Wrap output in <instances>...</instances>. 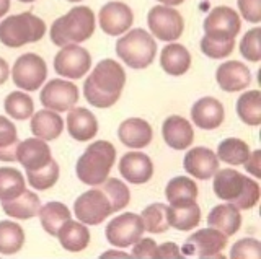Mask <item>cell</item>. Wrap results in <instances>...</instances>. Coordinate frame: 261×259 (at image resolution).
Segmentation results:
<instances>
[{
	"label": "cell",
	"mask_w": 261,
	"mask_h": 259,
	"mask_svg": "<svg viewBox=\"0 0 261 259\" xmlns=\"http://www.w3.org/2000/svg\"><path fill=\"white\" fill-rule=\"evenodd\" d=\"M126 83V72L119 62L103 59L96 64L84 83V95L95 108H110L119 100Z\"/></svg>",
	"instance_id": "6da1fadb"
},
{
	"label": "cell",
	"mask_w": 261,
	"mask_h": 259,
	"mask_svg": "<svg viewBox=\"0 0 261 259\" xmlns=\"http://www.w3.org/2000/svg\"><path fill=\"white\" fill-rule=\"evenodd\" d=\"M116 161V149L108 140H96L77 160L75 173L80 183L87 186H101L108 180L110 171Z\"/></svg>",
	"instance_id": "7a4b0ae2"
},
{
	"label": "cell",
	"mask_w": 261,
	"mask_h": 259,
	"mask_svg": "<svg viewBox=\"0 0 261 259\" xmlns=\"http://www.w3.org/2000/svg\"><path fill=\"white\" fill-rule=\"evenodd\" d=\"M95 26V13L92 9L84 5L73 7L53 23L51 41L59 47L80 44L93 36Z\"/></svg>",
	"instance_id": "3957f363"
},
{
	"label": "cell",
	"mask_w": 261,
	"mask_h": 259,
	"mask_svg": "<svg viewBox=\"0 0 261 259\" xmlns=\"http://www.w3.org/2000/svg\"><path fill=\"white\" fill-rule=\"evenodd\" d=\"M44 33V21L30 12L12 15L0 23V43L7 47H21L24 44L36 43Z\"/></svg>",
	"instance_id": "277c9868"
},
{
	"label": "cell",
	"mask_w": 261,
	"mask_h": 259,
	"mask_svg": "<svg viewBox=\"0 0 261 259\" xmlns=\"http://www.w3.org/2000/svg\"><path fill=\"white\" fill-rule=\"evenodd\" d=\"M116 54L130 69H145L155 59L157 43L145 30L136 28L127 31L121 39H118Z\"/></svg>",
	"instance_id": "5b68a950"
},
{
	"label": "cell",
	"mask_w": 261,
	"mask_h": 259,
	"mask_svg": "<svg viewBox=\"0 0 261 259\" xmlns=\"http://www.w3.org/2000/svg\"><path fill=\"white\" fill-rule=\"evenodd\" d=\"M147 23L152 31V35L165 43H173L183 35L185 20L181 13L175 10L173 7L157 5L150 9L147 15Z\"/></svg>",
	"instance_id": "8992f818"
},
{
	"label": "cell",
	"mask_w": 261,
	"mask_h": 259,
	"mask_svg": "<svg viewBox=\"0 0 261 259\" xmlns=\"http://www.w3.org/2000/svg\"><path fill=\"white\" fill-rule=\"evenodd\" d=\"M228 237L214 228H201L196 233L190 235L183 245L181 254L190 257H224L222 251L227 246Z\"/></svg>",
	"instance_id": "52a82bcc"
},
{
	"label": "cell",
	"mask_w": 261,
	"mask_h": 259,
	"mask_svg": "<svg viewBox=\"0 0 261 259\" xmlns=\"http://www.w3.org/2000/svg\"><path fill=\"white\" fill-rule=\"evenodd\" d=\"M47 77V67L44 59H41L38 54H23L15 61L12 69L13 83L24 92H36L44 83Z\"/></svg>",
	"instance_id": "ba28073f"
},
{
	"label": "cell",
	"mask_w": 261,
	"mask_h": 259,
	"mask_svg": "<svg viewBox=\"0 0 261 259\" xmlns=\"http://www.w3.org/2000/svg\"><path fill=\"white\" fill-rule=\"evenodd\" d=\"M73 214L84 225H100L113 214V209L106 194L93 188L75 199Z\"/></svg>",
	"instance_id": "9c48e42d"
},
{
	"label": "cell",
	"mask_w": 261,
	"mask_h": 259,
	"mask_svg": "<svg viewBox=\"0 0 261 259\" xmlns=\"http://www.w3.org/2000/svg\"><path fill=\"white\" fill-rule=\"evenodd\" d=\"M144 223L141 215L133 212H124L106 225V240L114 248H127L139 241L144 235Z\"/></svg>",
	"instance_id": "30bf717a"
},
{
	"label": "cell",
	"mask_w": 261,
	"mask_h": 259,
	"mask_svg": "<svg viewBox=\"0 0 261 259\" xmlns=\"http://www.w3.org/2000/svg\"><path fill=\"white\" fill-rule=\"evenodd\" d=\"M242 21L239 13L230 7H216L204 20V33L206 38L219 39V41H230L240 33Z\"/></svg>",
	"instance_id": "8fae6325"
},
{
	"label": "cell",
	"mask_w": 261,
	"mask_h": 259,
	"mask_svg": "<svg viewBox=\"0 0 261 259\" xmlns=\"http://www.w3.org/2000/svg\"><path fill=\"white\" fill-rule=\"evenodd\" d=\"M92 67V55L79 44L61 47L54 57V70L57 75L77 80L82 78Z\"/></svg>",
	"instance_id": "7c38bea8"
},
{
	"label": "cell",
	"mask_w": 261,
	"mask_h": 259,
	"mask_svg": "<svg viewBox=\"0 0 261 259\" xmlns=\"http://www.w3.org/2000/svg\"><path fill=\"white\" fill-rule=\"evenodd\" d=\"M41 104L54 112H64L75 108L79 103V88L75 83L62 78H54L47 82L39 95Z\"/></svg>",
	"instance_id": "4fadbf2b"
},
{
	"label": "cell",
	"mask_w": 261,
	"mask_h": 259,
	"mask_svg": "<svg viewBox=\"0 0 261 259\" xmlns=\"http://www.w3.org/2000/svg\"><path fill=\"white\" fill-rule=\"evenodd\" d=\"M100 26L106 35L119 36L130 30L134 23V13L126 4L122 2H108L101 7L100 15Z\"/></svg>",
	"instance_id": "5bb4252c"
},
{
	"label": "cell",
	"mask_w": 261,
	"mask_h": 259,
	"mask_svg": "<svg viewBox=\"0 0 261 259\" xmlns=\"http://www.w3.org/2000/svg\"><path fill=\"white\" fill-rule=\"evenodd\" d=\"M51 160H53L51 149H49V145L44 140L38 139V137H33V139L18 142V147H16V161H20L21 166L27 171H35V169L43 168Z\"/></svg>",
	"instance_id": "9a60e30c"
},
{
	"label": "cell",
	"mask_w": 261,
	"mask_h": 259,
	"mask_svg": "<svg viewBox=\"0 0 261 259\" xmlns=\"http://www.w3.org/2000/svg\"><path fill=\"white\" fill-rule=\"evenodd\" d=\"M183 166L188 175L198 180H209L219 169V158L207 147H194L185 155Z\"/></svg>",
	"instance_id": "2e32d148"
},
{
	"label": "cell",
	"mask_w": 261,
	"mask_h": 259,
	"mask_svg": "<svg viewBox=\"0 0 261 259\" xmlns=\"http://www.w3.org/2000/svg\"><path fill=\"white\" fill-rule=\"evenodd\" d=\"M119 173L127 183L145 184L153 175V163L145 153L127 152L119 160Z\"/></svg>",
	"instance_id": "e0dca14e"
},
{
	"label": "cell",
	"mask_w": 261,
	"mask_h": 259,
	"mask_svg": "<svg viewBox=\"0 0 261 259\" xmlns=\"http://www.w3.org/2000/svg\"><path fill=\"white\" fill-rule=\"evenodd\" d=\"M216 80L224 92L235 93L245 90L251 83V72L239 61H228L217 67Z\"/></svg>",
	"instance_id": "ac0fdd59"
},
{
	"label": "cell",
	"mask_w": 261,
	"mask_h": 259,
	"mask_svg": "<svg viewBox=\"0 0 261 259\" xmlns=\"http://www.w3.org/2000/svg\"><path fill=\"white\" fill-rule=\"evenodd\" d=\"M191 118H193V123L199 129H204V131L217 129L224 123V118H225L224 104L219 100L212 98V96H204V98L198 100L193 104Z\"/></svg>",
	"instance_id": "d6986e66"
},
{
	"label": "cell",
	"mask_w": 261,
	"mask_h": 259,
	"mask_svg": "<svg viewBox=\"0 0 261 259\" xmlns=\"http://www.w3.org/2000/svg\"><path fill=\"white\" fill-rule=\"evenodd\" d=\"M152 127L145 119L130 118L122 121L118 129L121 143L129 149H144L152 142Z\"/></svg>",
	"instance_id": "ffe728a7"
},
{
	"label": "cell",
	"mask_w": 261,
	"mask_h": 259,
	"mask_svg": "<svg viewBox=\"0 0 261 259\" xmlns=\"http://www.w3.org/2000/svg\"><path fill=\"white\" fill-rule=\"evenodd\" d=\"M162 134L163 140L175 150H185L194 140V131L191 124L181 116H170L163 121Z\"/></svg>",
	"instance_id": "44dd1931"
},
{
	"label": "cell",
	"mask_w": 261,
	"mask_h": 259,
	"mask_svg": "<svg viewBox=\"0 0 261 259\" xmlns=\"http://www.w3.org/2000/svg\"><path fill=\"white\" fill-rule=\"evenodd\" d=\"M67 131L72 139L88 142L98 132V121L87 108H72L67 116Z\"/></svg>",
	"instance_id": "7402d4cb"
},
{
	"label": "cell",
	"mask_w": 261,
	"mask_h": 259,
	"mask_svg": "<svg viewBox=\"0 0 261 259\" xmlns=\"http://www.w3.org/2000/svg\"><path fill=\"white\" fill-rule=\"evenodd\" d=\"M207 225L209 228L224 233L225 237H232L242 226V214L230 202L228 204H219L209 212Z\"/></svg>",
	"instance_id": "603a6c76"
},
{
	"label": "cell",
	"mask_w": 261,
	"mask_h": 259,
	"mask_svg": "<svg viewBox=\"0 0 261 259\" xmlns=\"http://www.w3.org/2000/svg\"><path fill=\"white\" fill-rule=\"evenodd\" d=\"M247 176H243L237 169H217L214 175V192L219 199L232 202L243 192Z\"/></svg>",
	"instance_id": "cb8c5ba5"
},
{
	"label": "cell",
	"mask_w": 261,
	"mask_h": 259,
	"mask_svg": "<svg viewBox=\"0 0 261 259\" xmlns=\"http://www.w3.org/2000/svg\"><path fill=\"white\" fill-rule=\"evenodd\" d=\"M160 66L168 75L179 77L185 75L191 67V54L183 44L170 43L162 49Z\"/></svg>",
	"instance_id": "d4e9b609"
},
{
	"label": "cell",
	"mask_w": 261,
	"mask_h": 259,
	"mask_svg": "<svg viewBox=\"0 0 261 259\" xmlns=\"http://www.w3.org/2000/svg\"><path fill=\"white\" fill-rule=\"evenodd\" d=\"M64 131V121L59 112L51 109L38 111L31 116V132L41 140H54Z\"/></svg>",
	"instance_id": "484cf974"
},
{
	"label": "cell",
	"mask_w": 261,
	"mask_h": 259,
	"mask_svg": "<svg viewBox=\"0 0 261 259\" xmlns=\"http://www.w3.org/2000/svg\"><path fill=\"white\" fill-rule=\"evenodd\" d=\"M165 197L170 202V207H185L196 204L198 199V184L191 178L176 176L165 188Z\"/></svg>",
	"instance_id": "4316f807"
},
{
	"label": "cell",
	"mask_w": 261,
	"mask_h": 259,
	"mask_svg": "<svg viewBox=\"0 0 261 259\" xmlns=\"http://www.w3.org/2000/svg\"><path fill=\"white\" fill-rule=\"evenodd\" d=\"M57 238H59L61 246L65 251L80 253V251H84L88 246L90 232L87 228V225H84L82 222L67 220L59 228V232H57Z\"/></svg>",
	"instance_id": "83f0119b"
},
{
	"label": "cell",
	"mask_w": 261,
	"mask_h": 259,
	"mask_svg": "<svg viewBox=\"0 0 261 259\" xmlns=\"http://www.w3.org/2000/svg\"><path fill=\"white\" fill-rule=\"evenodd\" d=\"M2 209L8 217L18 218V220H28L39 214L41 200L35 192L23 191L18 197L12 200H2Z\"/></svg>",
	"instance_id": "f1b7e54d"
},
{
	"label": "cell",
	"mask_w": 261,
	"mask_h": 259,
	"mask_svg": "<svg viewBox=\"0 0 261 259\" xmlns=\"http://www.w3.org/2000/svg\"><path fill=\"white\" fill-rule=\"evenodd\" d=\"M38 215L43 230L51 237H57L61 226L70 220V210L62 202H47V204L41 206Z\"/></svg>",
	"instance_id": "f546056e"
},
{
	"label": "cell",
	"mask_w": 261,
	"mask_h": 259,
	"mask_svg": "<svg viewBox=\"0 0 261 259\" xmlns=\"http://www.w3.org/2000/svg\"><path fill=\"white\" fill-rule=\"evenodd\" d=\"M168 225L179 232H190L201 222V209L198 204L185 207H168L167 209Z\"/></svg>",
	"instance_id": "4dcf8cb0"
},
{
	"label": "cell",
	"mask_w": 261,
	"mask_h": 259,
	"mask_svg": "<svg viewBox=\"0 0 261 259\" xmlns=\"http://www.w3.org/2000/svg\"><path fill=\"white\" fill-rule=\"evenodd\" d=\"M237 114L248 126L261 124V93L259 90L245 92L237 101Z\"/></svg>",
	"instance_id": "1f68e13d"
},
{
	"label": "cell",
	"mask_w": 261,
	"mask_h": 259,
	"mask_svg": "<svg viewBox=\"0 0 261 259\" xmlns=\"http://www.w3.org/2000/svg\"><path fill=\"white\" fill-rule=\"evenodd\" d=\"M250 147L247 142H243L240 139H235V137H230V139H225L219 143L217 149V158L222 160L227 165H243L245 161L250 157Z\"/></svg>",
	"instance_id": "d6a6232c"
},
{
	"label": "cell",
	"mask_w": 261,
	"mask_h": 259,
	"mask_svg": "<svg viewBox=\"0 0 261 259\" xmlns=\"http://www.w3.org/2000/svg\"><path fill=\"white\" fill-rule=\"evenodd\" d=\"M24 245V232L16 222H0V254H15Z\"/></svg>",
	"instance_id": "836d02e7"
},
{
	"label": "cell",
	"mask_w": 261,
	"mask_h": 259,
	"mask_svg": "<svg viewBox=\"0 0 261 259\" xmlns=\"http://www.w3.org/2000/svg\"><path fill=\"white\" fill-rule=\"evenodd\" d=\"M27 191L24 176L15 168H0V200H12Z\"/></svg>",
	"instance_id": "e575fe53"
},
{
	"label": "cell",
	"mask_w": 261,
	"mask_h": 259,
	"mask_svg": "<svg viewBox=\"0 0 261 259\" xmlns=\"http://www.w3.org/2000/svg\"><path fill=\"white\" fill-rule=\"evenodd\" d=\"M4 108L10 118L24 121L33 116V112H35V103H33L31 96L27 93L12 92L10 95H7V98L4 101Z\"/></svg>",
	"instance_id": "d590c367"
},
{
	"label": "cell",
	"mask_w": 261,
	"mask_h": 259,
	"mask_svg": "<svg viewBox=\"0 0 261 259\" xmlns=\"http://www.w3.org/2000/svg\"><path fill=\"white\" fill-rule=\"evenodd\" d=\"M167 209L168 206L160 204V202H155V204L145 207L141 214L144 230L149 233H165L170 228L167 220Z\"/></svg>",
	"instance_id": "8d00e7d4"
},
{
	"label": "cell",
	"mask_w": 261,
	"mask_h": 259,
	"mask_svg": "<svg viewBox=\"0 0 261 259\" xmlns=\"http://www.w3.org/2000/svg\"><path fill=\"white\" fill-rule=\"evenodd\" d=\"M101 191L110 199V204L113 212H119L121 209H126L130 200V192L127 186L119 181L118 178H108L101 184Z\"/></svg>",
	"instance_id": "74e56055"
},
{
	"label": "cell",
	"mask_w": 261,
	"mask_h": 259,
	"mask_svg": "<svg viewBox=\"0 0 261 259\" xmlns=\"http://www.w3.org/2000/svg\"><path fill=\"white\" fill-rule=\"evenodd\" d=\"M28 184L38 191H46L57 183L59 180V165L57 161L51 160L46 166L35 169V171H27Z\"/></svg>",
	"instance_id": "f35d334b"
},
{
	"label": "cell",
	"mask_w": 261,
	"mask_h": 259,
	"mask_svg": "<svg viewBox=\"0 0 261 259\" xmlns=\"http://www.w3.org/2000/svg\"><path fill=\"white\" fill-rule=\"evenodd\" d=\"M261 30L258 26L251 28L248 33H245L240 41V54L250 62H259L261 59Z\"/></svg>",
	"instance_id": "ab89813d"
},
{
	"label": "cell",
	"mask_w": 261,
	"mask_h": 259,
	"mask_svg": "<svg viewBox=\"0 0 261 259\" xmlns=\"http://www.w3.org/2000/svg\"><path fill=\"white\" fill-rule=\"evenodd\" d=\"M235 39L230 41H219V39H211L204 36L201 39V51L211 59H224L233 52Z\"/></svg>",
	"instance_id": "60d3db41"
},
{
	"label": "cell",
	"mask_w": 261,
	"mask_h": 259,
	"mask_svg": "<svg viewBox=\"0 0 261 259\" xmlns=\"http://www.w3.org/2000/svg\"><path fill=\"white\" fill-rule=\"evenodd\" d=\"M258 200H259V184L247 178L243 192L235 200H232L230 204L235 206L239 210H250L258 204Z\"/></svg>",
	"instance_id": "b9f144b4"
},
{
	"label": "cell",
	"mask_w": 261,
	"mask_h": 259,
	"mask_svg": "<svg viewBox=\"0 0 261 259\" xmlns=\"http://www.w3.org/2000/svg\"><path fill=\"white\" fill-rule=\"evenodd\" d=\"M232 259H258L259 257V241L255 238H243L237 241L232 251Z\"/></svg>",
	"instance_id": "7bdbcfd3"
},
{
	"label": "cell",
	"mask_w": 261,
	"mask_h": 259,
	"mask_svg": "<svg viewBox=\"0 0 261 259\" xmlns=\"http://www.w3.org/2000/svg\"><path fill=\"white\" fill-rule=\"evenodd\" d=\"M157 243L152 238H141L139 241L134 243V248L130 251V257L136 259H155L157 254Z\"/></svg>",
	"instance_id": "ee69618b"
},
{
	"label": "cell",
	"mask_w": 261,
	"mask_h": 259,
	"mask_svg": "<svg viewBox=\"0 0 261 259\" xmlns=\"http://www.w3.org/2000/svg\"><path fill=\"white\" fill-rule=\"evenodd\" d=\"M18 143V132L10 119L0 116V149Z\"/></svg>",
	"instance_id": "f6af8a7d"
},
{
	"label": "cell",
	"mask_w": 261,
	"mask_h": 259,
	"mask_svg": "<svg viewBox=\"0 0 261 259\" xmlns=\"http://www.w3.org/2000/svg\"><path fill=\"white\" fill-rule=\"evenodd\" d=\"M239 10L242 17L250 23L261 21V0H239Z\"/></svg>",
	"instance_id": "bcb514c9"
},
{
	"label": "cell",
	"mask_w": 261,
	"mask_h": 259,
	"mask_svg": "<svg viewBox=\"0 0 261 259\" xmlns=\"http://www.w3.org/2000/svg\"><path fill=\"white\" fill-rule=\"evenodd\" d=\"M183 254L179 251L178 245L173 241H167L162 243L160 246H157V254H155V259H181Z\"/></svg>",
	"instance_id": "7dc6e473"
},
{
	"label": "cell",
	"mask_w": 261,
	"mask_h": 259,
	"mask_svg": "<svg viewBox=\"0 0 261 259\" xmlns=\"http://www.w3.org/2000/svg\"><path fill=\"white\" fill-rule=\"evenodd\" d=\"M259 158H261V152L259 150H255L253 153H250V157H248V160L245 161V169L250 173V175H253L255 178H259L261 176V166H259Z\"/></svg>",
	"instance_id": "c3c4849f"
},
{
	"label": "cell",
	"mask_w": 261,
	"mask_h": 259,
	"mask_svg": "<svg viewBox=\"0 0 261 259\" xmlns=\"http://www.w3.org/2000/svg\"><path fill=\"white\" fill-rule=\"evenodd\" d=\"M16 147H18V143L0 149V161H16Z\"/></svg>",
	"instance_id": "681fc988"
},
{
	"label": "cell",
	"mask_w": 261,
	"mask_h": 259,
	"mask_svg": "<svg viewBox=\"0 0 261 259\" xmlns=\"http://www.w3.org/2000/svg\"><path fill=\"white\" fill-rule=\"evenodd\" d=\"M101 259H111V257H122V259H127L130 257L129 253H124V251H121V249H110V251H106V253H103L100 256Z\"/></svg>",
	"instance_id": "f907efd6"
},
{
	"label": "cell",
	"mask_w": 261,
	"mask_h": 259,
	"mask_svg": "<svg viewBox=\"0 0 261 259\" xmlns=\"http://www.w3.org/2000/svg\"><path fill=\"white\" fill-rule=\"evenodd\" d=\"M8 75H10V67H8L5 59L0 57V85H4L7 82Z\"/></svg>",
	"instance_id": "816d5d0a"
},
{
	"label": "cell",
	"mask_w": 261,
	"mask_h": 259,
	"mask_svg": "<svg viewBox=\"0 0 261 259\" xmlns=\"http://www.w3.org/2000/svg\"><path fill=\"white\" fill-rule=\"evenodd\" d=\"M10 10V0H0V18Z\"/></svg>",
	"instance_id": "f5cc1de1"
},
{
	"label": "cell",
	"mask_w": 261,
	"mask_h": 259,
	"mask_svg": "<svg viewBox=\"0 0 261 259\" xmlns=\"http://www.w3.org/2000/svg\"><path fill=\"white\" fill-rule=\"evenodd\" d=\"M159 2H162L163 5H167V7H176V5H181L185 0H159Z\"/></svg>",
	"instance_id": "db71d44e"
},
{
	"label": "cell",
	"mask_w": 261,
	"mask_h": 259,
	"mask_svg": "<svg viewBox=\"0 0 261 259\" xmlns=\"http://www.w3.org/2000/svg\"><path fill=\"white\" fill-rule=\"evenodd\" d=\"M20 2H23V4H31V2H35V0H20Z\"/></svg>",
	"instance_id": "11a10c76"
},
{
	"label": "cell",
	"mask_w": 261,
	"mask_h": 259,
	"mask_svg": "<svg viewBox=\"0 0 261 259\" xmlns=\"http://www.w3.org/2000/svg\"><path fill=\"white\" fill-rule=\"evenodd\" d=\"M67 2H80V0H67Z\"/></svg>",
	"instance_id": "9f6ffc18"
}]
</instances>
